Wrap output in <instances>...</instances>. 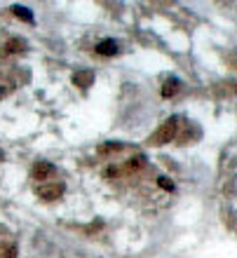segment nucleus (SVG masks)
Instances as JSON below:
<instances>
[{
	"label": "nucleus",
	"mask_w": 237,
	"mask_h": 258,
	"mask_svg": "<svg viewBox=\"0 0 237 258\" xmlns=\"http://www.w3.org/2000/svg\"><path fill=\"white\" fill-rule=\"evenodd\" d=\"M179 129H181V127H179V118H169V120L158 129V134L153 136V141H155V143H169L171 138H176Z\"/></svg>",
	"instance_id": "1"
},
{
	"label": "nucleus",
	"mask_w": 237,
	"mask_h": 258,
	"mask_svg": "<svg viewBox=\"0 0 237 258\" xmlns=\"http://www.w3.org/2000/svg\"><path fill=\"white\" fill-rule=\"evenodd\" d=\"M64 190H66L64 183L56 181V183H42V186L38 188V195L42 197V200H47V202H54V200H59V197L64 195Z\"/></svg>",
	"instance_id": "2"
},
{
	"label": "nucleus",
	"mask_w": 237,
	"mask_h": 258,
	"mask_svg": "<svg viewBox=\"0 0 237 258\" xmlns=\"http://www.w3.org/2000/svg\"><path fill=\"white\" fill-rule=\"evenodd\" d=\"M31 174H33V178L36 181H45V178H50L54 174V164H50V162H36L33 164V169H31Z\"/></svg>",
	"instance_id": "3"
},
{
	"label": "nucleus",
	"mask_w": 237,
	"mask_h": 258,
	"mask_svg": "<svg viewBox=\"0 0 237 258\" xmlns=\"http://www.w3.org/2000/svg\"><path fill=\"white\" fill-rule=\"evenodd\" d=\"M21 50H26V42L21 40V38H12V40H7L2 47H0V54L2 56H10V54H17V52H21Z\"/></svg>",
	"instance_id": "4"
},
{
	"label": "nucleus",
	"mask_w": 237,
	"mask_h": 258,
	"mask_svg": "<svg viewBox=\"0 0 237 258\" xmlns=\"http://www.w3.org/2000/svg\"><path fill=\"white\" fill-rule=\"evenodd\" d=\"M92 82H94L92 70H75V73H73V85H78V87H82V89H87Z\"/></svg>",
	"instance_id": "5"
},
{
	"label": "nucleus",
	"mask_w": 237,
	"mask_h": 258,
	"mask_svg": "<svg viewBox=\"0 0 237 258\" xmlns=\"http://www.w3.org/2000/svg\"><path fill=\"white\" fill-rule=\"evenodd\" d=\"M96 52H99L101 56L118 54V42H115V40H101L99 45H96Z\"/></svg>",
	"instance_id": "6"
},
{
	"label": "nucleus",
	"mask_w": 237,
	"mask_h": 258,
	"mask_svg": "<svg viewBox=\"0 0 237 258\" xmlns=\"http://www.w3.org/2000/svg\"><path fill=\"white\" fill-rule=\"evenodd\" d=\"M179 89H181V82L176 80V78H171V80H167L164 85H162V96H164V99L176 96L179 94Z\"/></svg>",
	"instance_id": "7"
},
{
	"label": "nucleus",
	"mask_w": 237,
	"mask_h": 258,
	"mask_svg": "<svg viewBox=\"0 0 237 258\" xmlns=\"http://www.w3.org/2000/svg\"><path fill=\"white\" fill-rule=\"evenodd\" d=\"M12 14H14V17H19V19H24V21H28V24H33V12H31L28 7L12 5Z\"/></svg>",
	"instance_id": "8"
},
{
	"label": "nucleus",
	"mask_w": 237,
	"mask_h": 258,
	"mask_svg": "<svg viewBox=\"0 0 237 258\" xmlns=\"http://www.w3.org/2000/svg\"><path fill=\"white\" fill-rule=\"evenodd\" d=\"M125 148L122 143H118V141H108V143H104L101 148H99V155H110V153H120V150Z\"/></svg>",
	"instance_id": "9"
},
{
	"label": "nucleus",
	"mask_w": 237,
	"mask_h": 258,
	"mask_svg": "<svg viewBox=\"0 0 237 258\" xmlns=\"http://www.w3.org/2000/svg\"><path fill=\"white\" fill-rule=\"evenodd\" d=\"M12 92H14V82L12 80H2V82H0V99L10 96Z\"/></svg>",
	"instance_id": "10"
},
{
	"label": "nucleus",
	"mask_w": 237,
	"mask_h": 258,
	"mask_svg": "<svg viewBox=\"0 0 237 258\" xmlns=\"http://www.w3.org/2000/svg\"><path fill=\"white\" fill-rule=\"evenodd\" d=\"M0 258H17V246L10 244L7 249H5V251L0 249Z\"/></svg>",
	"instance_id": "11"
},
{
	"label": "nucleus",
	"mask_w": 237,
	"mask_h": 258,
	"mask_svg": "<svg viewBox=\"0 0 237 258\" xmlns=\"http://www.w3.org/2000/svg\"><path fill=\"white\" fill-rule=\"evenodd\" d=\"M158 183H160V188H164V190H174V183H171L167 176H160Z\"/></svg>",
	"instance_id": "12"
},
{
	"label": "nucleus",
	"mask_w": 237,
	"mask_h": 258,
	"mask_svg": "<svg viewBox=\"0 0 237 258\" xmlns=\"http://www.w3.org/2000/svg\"><path fill=\"white\" fill-rule=\"evenodd\" d=\"M0 162H2V150H0Z\"/></svg>",
	"instance_id": "13"
}]
</instances>
